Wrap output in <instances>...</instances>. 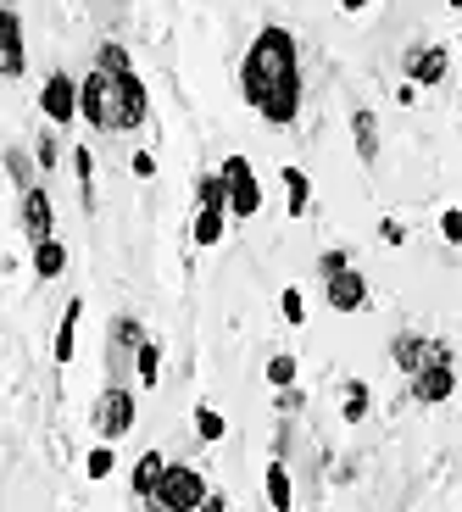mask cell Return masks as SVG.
<instances>
[{
  "label": "cell",
  "mask_w": 462,
  "mask_h": 512,
  "mask_svg": "<svg viewBox=\"0 0 462 512\" xmlns=\"http://www.w3.org/2000/svg\"><path fill=\"white\" fill-rule=\"evenodd\" d=\"M134 379H140L145 390L162 384V340H145V346H140V357H134Z\"/></svg>",
  "instance_id": "cell-25"
},
{
  "label": "cell",
  "mask_w": 462,
  "mask_h": 512,
  "mask_svg": "<svg viewBox=\"0 0 462 512\" xmlns=\"http://www.w3.org/2000/svg\"><path fill=\"white\" fill-rule=\"evenodd\" d=\"M451 12H457V17H462V0H457V6H451Z\"/></svg>",
  "instance_id": "cell-38"
},
{
  "label": "cell",
  "mask_w": 462,
  "mask_h": 512,
  "mask_svg": "<svg viewBox=\"0 0 462 512\" xmlns=\"http://www.w3.org/2000/svg\"><path fill=\"white\" fill-rule=\"evenodd\" d=\"M351 145H357L362 167L379 162V112H373V106H357V112H351Z\"/></svg>",
  "instance_id": "cell-16"
},
{
  "label": "cell",
  "mask_w": 462,
  "mask_h": 512,
  "mask_svg": "<svg viewBox=\"0 0 462 512\" xmlns=\"http://www.w3.org/2000/svg\"><path fill=\"white\" fill-rule=\"evenodd\" d=\"M457 51H462V39H457Z\"/></svg>",
  "instance_id": "cell-41"
},
{
  "label": "cell",
  "mask_w": 462,
  "mask_h": 512,
  "mask_svg": "<svg viewBox=\"0 0 462 512\" xmlns=\"http://www.w3.org/2000/svg\"><path fill=\"white\" fill-rule=\"evenodd\" d=\"M440 351H446V340H429V334H412V329L390 340V362H396L407 379H418V373H424L429 362L440 357Z\"/></svg>",
  "instance_id": "cell-9"
},
{
  "label": "cell",
  "mask_w": 462,
  "mask_h": 512,
  "mask_svg": "<svg viewBox=\"0 0 462 512\" xmlns=\"http://www.w3.org/2000/svg\"><path fill=\"white\" fill-rule=\"evenodd\" d=\"M440 240L462 245V206H446V212H440Z\"/></svg>",
  "instance_id": "cell-33"
},
{
  "label": "cell",
  "mask_w": 462,
  "mask_h": 512,
  "mask_svg": "<svg viewBox=\"0 0 462 512\" xmlns=\"http://www.w3.org/2000/svg\"><path fill=\"white\" fill-rule=\"evenodd\" d=\"M28 262H34L39 279H62L67 273V245L62 240H39L34 251H28Z\"/></svg>",
  "instance_id": "cell-20"
},
{
  "label": "cell",
  "mask_w": 462,
  "mask_h": 512,
  "mask_svg": "<svg viewBox=\"0 0 462 512\" xmlns=\"http://www.w3.org/2000/svg\"><path fill=\"white\" fill-rule=\"evenodd\" d=\"M296 373H301V362L290 357V351H273L268 357V384L273 390H296Z\"/></svg>",
  "instance_id": "cell-27"
},
{
  "label": "cell",
  "mask_w": 462,
  "mask_h": 512,
  "mask_svg": "<svg viewBox=\"0 0 462 512\" xmlns=\"http://www.w3.org/2000/svg\"><path fill=\"white\" fill-rule=\"evenodd\" d=\"M67 162H73V179L84 190V212H95V156L90 145H67Z\"/></svg>",
  "instance_id": "cell-21"
},
{
  "label": "cell",
  "mask_w": 462,
  "mask_h": 512,
  "mask_svg": "<svg viewBox=\"0 0 462 512\" xmlns=\"http://www.w3.org/2000/svg\"><path fill=\"white\" fill-rule=\"evenodd\" d=\"M145 512H162V507H151V501H145Z\"/></svg>",
  "instance_id": "cell-39"
},
{
  "label": "cell",
  "mask_w": 462,
  "mask_h": 512,
  "mask_svg": "<svg viewBox=\"0 0 462 512\" xmlns=\"http://www.w3.org/2000/svg\"><path fill=\"white\" fill-rule=\"evenodd\" d=\"M373 412V390L362 379H346V390H340V418L346 423H362Z\"/></svg>",
  "instance_id": "cell-24"
},
{
  "label": "cell",
  "mask_w": 462,
  "mask_h": 512,
  "mask_svg": "<svg viewBox=\"0 0 462 512\" xmlns=\"http://www.w3.org/2000/svg\"><path fill=\"white\" fill-rule=\"evenodd\" d=\"M379 240H385L390 251H396V245H407V223H401V218H379Z\"/></svg>",
  "instance_id": "cell-34"
},
{
  "label": "cell",
  "mask_w": 462,
  "mask_h": 512,
  "mask_svg": "<svg viewBox=\"0 0 462 512\" xmlns=\"http://www.w3.org/2000/svg\"><path fill=\"white\" fill-rule=\"evenodd\" d=\"M279 184H284V212L290 218H307L312 212V179H307V167H279Z\"/></svg>",
  "instance_id": "cell-17"
},
{
  "label": "cell",
  "mask_w": 462,
  "mask_h": 512,
  "mask_svg": "<svg viewBox=\"0 0 462 512\" xmlns=\"http://www.w3.org/2000/svg\"><path fill=\"white\" fill-rule=\"evenodd\" d=\"M78 323H84V301H67L62 307V323H56V340H51V357H56V368H67V362L78 357Z\"/></svg>",
  "instance_id": "cell-15"
},
{
  "label": "cell",
  "mask_w": 462,
  "mask_h": 512,
  "mask_svg": "<svg viewBox=\"0 0 462 512\" xmlns=\"http://www.w3.org/2000/svg\"><path fill=\"white\" fill-rule=\"evenodd\" d=\"M396 101H401V106H418V84H407V78H401V90H396Z\"/></svg>",
  "instance_id": "cell-36"
},
{
  "label": "cell",
  "mask_w": 462,
  "mask_h": 512,
  "mask_svg": "<svg viewBox=\"0 0 462 512\" xmlns=\"http://www.w3.org/2000/svg\"><path fill=\"white\" fill-rule=\"evenodd\" d=\"M318 273H323V284H329V279H340V273H351V251H340V245H329V251L318 256Z\"/></svg>",
  "instance_id": "cell-32"
},
{
  "label": "cell",
  "mask_w": 462,
  "mask_h": 512,
  "mask_svg": "<svg viewBox=\"0 0 462 512\" xmlns=\"http://www.w3.org/2000/svg\"><path fill=\"white\" fill-rule=\"evenodd\" d=\"M62 151H67V145L56 140V134H39V145H34V162H39V173H56V162H62Z\"/></svg>",
  "instance_id": "cell-31"
},
{
  "label": "cell",
  "mask_w": 462,
  "mask_h": 512,
  "mask_svg": "<svg viewBox=\"0 0 462 512\" xmlns=\"http://www.w3.org/2000/svg\"><path fill=\"white\" fill-rule=\"evenodd\" d=\"M323 307H329V312H340V318L362 312V307H368V279H362L357 268H351V273H340V279H329V284H323Z\"/></svg>",
  "instance_id": "cell-12"
},
{
  "label": "cell",
  "mask_w": 462,
  "mask_h": 512,
  "mask_svg": "<svg viewBox=\"0 0 462 512\" xmlns=\"http://www.w3.org/2000/svg\"><path fill=\"white\" fill-rule=\"evenodd\" d=\"M106 78H112V73H106ZM117 106H123V134L145 128V117H151V90H145L140 73H123V78H117Z\"/></svg>",
  "instance_id": "cell-13"
},
{
  "label": "cell",
  "mask_w": 462,
  "mask_h": 512,
  "mask_svg": "<svg viewBox=\"0 0 462 512\" xmlns=\"http://www.w3.org/2000/svg\"><path fill=\"white\" fill-rule=\"evenodd\" d=\"M167 451H140V457H134V474H129V490L140 501H156V490H162V474H167Z\"/></svg>",
  "instance_id": "cell-14"
},
{
  "label": "cell",
  "mask_w": 462,
  "mask_h": 512,
  "mask_svg": "<svg viewBox=\"0 0 462 512\" xmlns=\"http://www.w3.org/2000/svg\"><path fill=\"white\" fill-rule=\"evenodd\" d=\"M134 418H140V401H134V384H106L101 396L90 401V423L101 446H117L123 435H134Z\"/></svg>",
  "instance_id": "cell-2"
},
{
  "label": "cell",
  "mask_w": 462,
  "mask_h": 512,
  "mask_svg": "<svg viewBox=\"0 0 462 512\" xmlns=\"http://www.w3.org/2000/svg\"><path fill=\"white\" fill-rule=\"evenodd\" d=\"M28 73V45H23V12L0 6V78Z\"/></svg>",
  "instance_id": "cell-10"
},
{
  "label": "cell",
  "mask_w": 462,
  "mask_h": 512,
  "mask_svg": "<svg viewBox=\"0 0 462 512\" xmlns=\"http://www.w3.org/2000/svg\"><path fill=\"white\" fill-rule=\"evenodd\" d=\"M84 474H90L95 485H101V479H112V474H117V451L95 440V446H90V457H84Z\"/></svg>",
  "instance_id": "cell-28"
},
{
  "label": "cell",
  "mask_w": 462,
  "mask_h": 512,
  "mask_svg": "<svg viewBox=\"0 0 462 512\" xmlns=\"http://www.w3.org/2000/svg\"><path fill=\"white\" fill-rule=\"evenodd\" d=\"M229 212H201L195 206V218H190V240L201 245V251H212V245H223V234H229Z\"/></svg>",
  "instance_id": "cell-19"
},
{
  "label": "cell",
  "mask_w": 462,
  "mask_h": 512,
  "mask_svg": "<svg viewBox=\"0 0 462 512\" xmlns=\"http://www.w3.org/2000/svg\"><path fill=\"white\" fill-rule=\"evenodd\" d=\"M90 67H101V73L123 78V73H134V56H129V45H123V39H101V45H95V62H90Z\"/></svg>",
  "instance_id": "cell-22"
},
{
  "label": "cell",
  "mask_w": 462,
  "mask_h": 512,
  "mask_svg": "<svg viewBox=\"0 0 462 512\" xmlns=\"http://www.w3.org/2000/svg\"><path fill=\"white\" fill-rule=\"evenodd\" d=\"M240 95L268 128H296L301 117V39L284 23H262L240 56Z\"/></svg>",
  "instance_id": "cell-1"
},
{
  "label": "cell",
  "mask_w": 462,
  "mask_h": 512,
  "mask_svg": "<svg viewBox=\"0 0 462 512\" xmlns=\"http://www.w3.org/2000/svg\"><path fill=\"white\" fill-rule=\"evenodd\" d=\"M223 184H229V218L234 223H251L262 212V201H268V195H262V179H257V167H251V156H223Z\"/></svg>",
  "instance_id": "cell-5"
},
{
  "label": "cell",
  "mask_w": 462,
  "mask_h": 512,
  "mask_svg": "<svg viewBox=\"0 0 462 512\" xmlns=\"http://www.w3.org/2000/svg\"><path fill=\"white\" fill-rule=\"evenodd\" d=\"M78 84L84 78H73V73H45V84H39V112H45V123H56V128H73V123H84L78 117Z\"/></svg>",
  "instance_id": "cell-6"
},
{
  "label": "cell",
  "mask_w": 462,
  "mask_h": 512,
  "mask_svg": "<svg viewBox=\"0 0 462 512\" xmlns=\"http://www.w3.org/2000/svg\"><path fill=\"white\" fill-rule=\"evenodd\" d=\"M195 206L201 212H229V184H223V173H201L195 179Z\"/></svg>",
  "instance_id": "cell-23"
},
{
  "label": "cell",
  "mask_w": 462,
  "mask_h": 512,
  "mask_svg": "<svg viewBox=\"0 0 462 512\" xmlns=\"http://www.w3.org/2000/svg\"><path fill=\"white\" fill-rule=\"evenodd\" d=\"M6 173H12V190H17V195H28V190L39 184V179H34V167H28V156H23V151H6Z\"/></svg>",
  "instance_id": "cell-29"
},
{
  "label": "cell",
  "mask_w": 462,
  "mask_h": 512,
  "mask_svg": "<svg viewBox=\"0 0 462 512\" xmlns=\"http://www.w3.org/2000/svg\"><path fill=\"white\" fill-rule=\"evenodd\" d=\"M262 490H268V507H273V512H290V507H296V479H290V468H284L279 457L268 462V479H262Z\"/></svg>",
  "instance_id": "cell-18"
},
{
  "label": "cell",
  "mask_w": 462,
  "mask_h": 512,
  "mask_svg": "<svg viewBox=\"0 0 462 512\" xmlns=\"http://www.w3.org/2000/svg\"><path fill=\"white\" fill-rule=\"evenodd\" d=\"M201 512H229V496H223V490H212V496H206V507Z\"/></svg>",
  "instance_id": "cell-37"
},
{
  "label": "cell",
  "mask_w": 462,
  "mask_h": 512,
  "mask_svg": "<svg viewBox=\"0 0 462 512\" xmlns=\"http://www.w3.org/2000/svg\"><path fill=\"white\" fill-rule=\"evenodd\" d=\"M195 435H201V446H218V440L229 435V418H223L218 407H206V401H201V407H195Z\"/></svg>",
  "instance_id": "cell-26"
},
{
  "label": "cell",
  "mask_w": 462,
  "mask_h": 512,
  "mask_svg": "<svg viewBox=\"0 0 462 512\" xmlns=\"http://www.w3.org/2000/svg\"><path fill=\"white\" fill-rule=\"evenodd\" d=\"M134 179H156V156L151 151H134Z\"/></svg>",
  "instance_id": "cell-35"
},
{
  "label": "cell",
  "mask_w": 462,
  "mask_h": 512,
  "mask_svg": "<svg viewBox=\"0 0 462 512\" xmlns=\"http://www.w3.org/2000/svg\"><path fill=\"white\" fill-rule=\"evenodd\" d=\"M17 229L28 234V245L56 240V206H51V190H45V184H34L28 195H17Z\"/></svg>",
  "instance_id": "cell-8"
},
{
  "label": "cell",
  "mask_w": 462,
  "mask_h": 512,
  "mask_svg": "<svg viewBox=\"0 0 462 512\" xmlns=\"http://www.w3.org/2000/svg\"><path fill=\"white\" fill-rule=\"evenodd\" d=\"M446 73H451V51H446V45H418V51L407 56V84H418V90L446 84Z\"/></svg>",
  "instance_id": "cell-11"
},
{
  "label": "cell",
  "mask_w": 462,
  "mask_h": 512,
  "mask_svg": "<svg viewBox=\"0 0 462 512\" xmlns=\"http://www.w3.org/2000/svg\"><path fill=\"white\" fill-rule=\"evenodd\" d=\"M407 384H412V401H418V407H440V401L457 396V362H451V346L440 351L418 379H407Z\"/></svg>",
  "instance_id": "cell-7"
},
{
  "label": "cell",
  "mask_w": 462,
  "mask_h": 512,
  "mask_svg": "<svg viewBox=\"0 0 462 512\" xmlns=\"http://www.w3.org/2000/svg\"><path fill=\"white\" fill-rule=\"evenodd\" d=\"M457 112H462V95H457Z\"/></svg>",
  "instance_id": "cell-40"
},
{
  "label": "cell",
  "mask_w": 462,
  "mask_h": 512,
  "mask_svg": "<svg viewBox=\"0 0 462 512\" xmlns=\"http://www.w3.org/2000/svg\"><path fill=\"white\" fill-rule=\"evenodd\" d=\"M279 312H284V323H290V329H301V323H307V295H301L296 284H290V290H279Z\"/></svg>",
  "instance_id": "cell-30"
},
{
  "label": "cell",
  "mask_w": 462,
  "mask_h": 512,
  "mask_svg": "<svg viewBox=\"0 0 462 512\" xmlns=\"http://www.w3.org/2000/svg\"><path fill=\"white\" fill-rule=\"evenodd\" d=\"M206 496H212V485H206V474L195 468V462H167L162 490H156L151 507H162V512H201Z\"/></svg>",
  "instance_id": "cell-4"
},
{
  "label": "cell",
  "mask_w": 462,
  "mask_h": 512,
  "mask_svg": "<svg viewBox=\"0 0 462 512\" xmlns=\"http://www.w3.org/2000/svg\"><path fill=\"white\" fill-rule=\"evenodd\" d=\"M78 117L90 128H106V134H123V106H117V78H106L101 67L84 73L78 84Z\"/></svg>",
  "instance_id": "cell-3"
}]
</instances>
